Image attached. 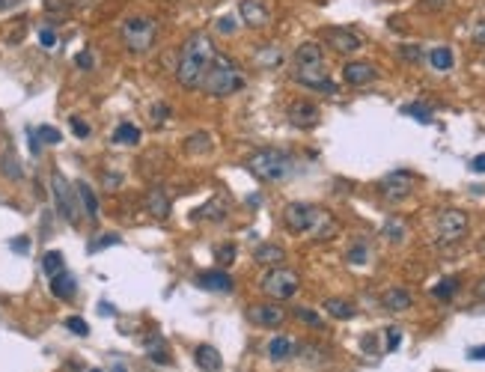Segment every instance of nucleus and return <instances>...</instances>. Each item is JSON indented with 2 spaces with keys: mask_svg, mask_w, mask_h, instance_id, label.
<instances>
[{
  "mask_svg": "<svg viewBox=\"0 0 485 372\" xmlns=\"http://www.w3.org/2000/svg\"><path fill=\"white\" fill-rule=\"evenodd\" d=\"M214 57H218V51H214L212 39L205 36L203 30L191 33L182 45V54H179V66H176V80L182 87H200L205 72L212 69Z\"/></svg>",
  "mask_w": 485,
  "mask_h": 372,
  "instance_id": "f257e3e1",
  "label": "nucleus"
},
{
  "mask_svg": "<svg viewBox=\"0 0 485 372\" xmlns=\"http://www.w3.org/2000/svg\"><path fill=\"white\" fill-rule=\"evenodd\" d=\"M283 223L286 230L295 235H313V241H330L339 232V223L334 215H328L325 208L310 206V203H289L283 208Z\"/></svg>",
  "mask_w": 485,
  "mask_h": 372,
  "instance_id": "f03ea898",
  "label": "nucleus"
},
{
  "mask_svg": "<svg viewBox=\"0 0 485 372\" xmlns=\"http://www.w3.org/2000/svg\"><path fill=\"white\" fill-rule=\"evenodd\" d=\"M292 78L298 80L301 87L325 89V93H337L334 80L328 78L325 51H322L319 42H301L298 48H295V57H292Z\"/></svg>",
  "mask_w": 485,
  "mask_h": 372,
  "instance_id": "7ed1b4c3",
  "label": "nucleus"
},
{
  "mask_svg": "<svg viewBox=\"0 0 485 372\" xmlns=\"http://www.w3.org/2000/svg\"><path fill=\"white\" fill-rule=\"evenodd\" d=\"M200 89L205 96H214V98H223V96H236L238 89H245V72H241L236 63L229 57H214L212 69L205 72Z\"/></svg>",
  "mask_w": 485,
  "mask_h": 372,
  "instance_id": "20e7f679",
  "label": "nucleus"
},
{
  "mask_svg": "<svg viewBox=\"0 0 485 372\" xmlns=\"http://www.w3.org/2000/svg\"><path fill=\"white\" fill-rule=\"evenodd\" d=\"M247 170L262 182H283L295 173V158L283 149H259L247 158Z\"/></svg>",
  "mask_w": 485,
  "mask_h": 372,
  "instance_id": "39448f33",
  "label": "nucleus"
},
{
  "mask_svg": "<svg viewBox=\"0 0 485 372\" xmlns=\"http://www.w3.org/2000/svg\"><path fill=\"white\" fill-rule=\"evenodd\" d=\"M120 33H122L125 48L131 54H146V51H152V45L158 39V21L155 18H146V15H134V18H125Z\"/></svg>",
  "mask_w": 485,
  "mask_h": 372,
  "instance_id": "423d86ee",
  "label": "nucleus"
},
{
  "mask_svg": "<svg viewBox=\"0 0 485 372\" xmlns=\"http://www.w3.org/2000/svg\"><path fill=\"white\" fill-rule=\"evenodd\" d=\"M259 289L271 298V301H289V298L298 295L301 289V277L295 274L292 268H283V265H274L268 274L262 277V283H259Z\"/></svg>",
  "mask_w": 485,
  "mask_h": 372,
  "instance_id": "0eeeda50",
  "label": "nucleus"
},
{
  "mask_svg": "<svg viewBox=\"0 0 485 372\" xmlns=\"http://www.w3.org/2000/svg\"><path fill=\"white\" fill-rule=\"evenodd\" d=\"M438 239L444 244H453V241H462L464 235L471 230V221L468 215L459 212V208H444L441 215H438Z\"/></svg>",
  "mask_w": 485,
  "mask_h": 372,
  "instance_id": "6e6552de",
  "label": "nucleus"
},
{
  "mask_svg": "<svg viewBox=\"0 0 485 372\" xmlns=\"http://www.w3.org/2000/svg\"><path fill=\"white\" fill-rule=\"evenodd\" d=\"M51 190H54V203H57V212L66 217L69 223H78V203H75L78 190H71L69 179L63 176V173H54V176H51Z\"/></svg>",
  "mask_w": 485,
  "mask_h": 372,
  "instance_id": "1a4fd4ad",
  "label": "nucleus"
},
{
  "mask_svg": "<svg viewBox=\"0 0 485 372\" xmlns=\"http://www.w3.org/2000/svg\"><path fill=\"white\" fill-rule=\"evenodd\" d=\"M417 185V176L414 173H408V170H393V173H387L381 179V197L384 199H390V203H399V199H405L411 197V190H414Z\"/></svg>",
  "mask_w": 485,
  "mask_h": 372,
  "instance_id": "9d476101",
  "label": "nucleus"
},
{
  "mask_svg": "<svg viewBox=\"0 0 485 372\" xmlns=\"http://www.w3.org/2000/svg\"><path fill=\"white\" fill-rule=\"evenodd\" d=\"M322 39H325L328 48L337 54H357L363 48V39L354 30H348V27H325V30H322Z\"/></svg>",
  "mask_w": 485,
  "mask_h": 372,
  "instance_id": "9b49d317",
  "label": "nucleus"
},
{
  "mask_svg": "<svg viewBox=\"0 0 485 372\" xmlns=\"http://www.w3.org/2000/svg\"><path fill=\"white\" fill-rule=\"evenodd\" d=\"M247 316H250V322L262 325V328H280V325L286 322V310L280 307V301H274V304H250Z\"/></svg>",
  "mask_w": 485,
  "mask_h": 372,
  "instance_id": "f8f14e48",
  "label": "nucleus"
},
{
  "mask_svg": "<svg viewBox=\"0 0 485 372\" xmlns=\"http://www.w3.org/2000/svg\"><path fill=\"white\" fill-rule=\"evenodd\" d=\"M343 80L348 87H366L372 80H379V69L366 60H348L343 66Z\"/></svg>",
  "mask_w": 485,
  "mask_h": 372,
  "instance_id": "ddd939ff",
  "label": "nucleus"
},
{
  "mask_svg": "<svg viewBox=\"0 0 485 372\" xmlns=\"http://www.w3.org/2000/svg\"><path fill=\"white\" fill-rule=\"evenodd\" d=\"M238 15H241V24L253 27V30H262V27L271 24V12L265 9L262 0H241Z\"/></svg>",
  "mask_w": 485,
  "mask_h": 372,
  "instance_id": "4468645a",
  "label": "nucleus"
},
{
  "mask_svg": "<svg viewBox=\"0 0 485 372\" xmlns=\"http://www.w3.org/2000/svg\"><path fill=\"white\" fill-rule=\"evenodd\" d=\"M322 120V111L313 102H292L289 105V122L295 129H316Z\"/></svg>",
  "mask_w": 485,
  "mask_h": 372,
  "instance_id": "2eb2a0df",
  "label": "nucleus"
},
{
  "mask_svg": "<svg viewBox=\"0 0 485 372\" xmlns=\"http://www.w3.org/2000/svg\"><path fill=\"white\" fill-rule=\"evenodd\" d=\"M146 212L152 217H158V221H164L170 215V194L164 188H149L146 190Z\"/></svg>",
  "mask_w": 485,
  "mask_h": 372,
  "instance_id": "dca6fc26",
  "label": "nucleus"
},
{
  "mask_svg": "<svg viewBox=\"0 0 485 372\" xmlns=\"http://www.w3.org/2000/svg\"><path fill=\"white\" fill-rule=\"evenodd\" d=\"M196 283L205 292H232V277L227 271H205V274L196 277Z\"/></svg>",
  "mask_w": 485,
  "mask_h": 372,
  "instance_id": "f3484780",
  "label": "nucleus"
},
{
  "mask_svg": "<svg viewBox=\"0 0 485 372\" xmlns=\"http://www.w3.org/2000/svg\"><path fill=\"white\" fill-rule=\"evenodd\" d=\"M381 304H384V310H390V313H405V310H411L414 298H411L405 289L393 286V289H387V292L381 295Z\"/></svg>",
  "mask_w": 485,
  "mask_h": 372,
  "instance_id": "a211bd4d",
  "label": "nucleus"
},
{
  "mask_svg": "<svg viewBox=\"0 0 485 372\" xmlns=\"http://www.w3.org/2000/svg\"><path fill=\"white\" fill-rule=\"evenodd\" d=\"M51 292H54V298H60V301H71V298H75V292H78L75 277H71L69 271L63 268L60 274L51 277Z\"/></svg>",
  "mask_w": 485,
  "mask_h": 372,
  "instance_id": "6ab92c4d",
  "label": "nucleus"
},
{
  "mask_svg": "<svg viewBox=\"0 0 485 372\" xmlns=\"http://www.w3.org/2000/svg\"><path fill=\"white\" fill-rule=\"evenodd\" d=\"M283 63V51L277 48V45H262L256 54H253V66L262 69V72H271Z\"/></svg>",
  "mask_w": 485,
  "mask_h": 372,
  "instance_id": "aec40b11",
  "label": "nucleus"
},
{
  "mask_svg": "<svg viewBox=\"0 0 485 372\" xmlns=\"http://www.w3.org/2000/svg\"><path fill=\"white\" fill-rule=\"evenodd\" d=\"M194 358H196V366H200L203 372H221V366H223V358L214 346H200L194 351Z\"/></svg>",
  "mask_w": 485,
  "mask_h": 372,
  "instance_id": "412c9836",
  "label": "nucleus"
},
{
  "mask_svg": "<svg viewBox=\"0 0 485 372\" xmlns=\"http://www.w3.org/2000/svg\"><path fill=\"white\" fill-rule=\"evenodd\" d=\"M253 259L259 262V265H280V262H286V250L277 248V244H259V248L253 250Z\"/></svg>",
  "mask_w": 485,
  "mask_h": 372,
  "instance_id": "4be33fe9",
  "label": "nucleus"
},
{
  "mask_svg": "<svg viewBox=\"0 0 485 372\" xmlns=\"http://www.w3.org/2000/svg\"><path fill=\"white\" fill-rule=\"evenodd\" d=\"M325 313L334 316V319H339V322H348V319H354V316H357V307L352 301H343V298H328Z\"/></svg>",
  "mask_w": 485,
  "mask_h": 372,
  "instance_id": "5701e85b",
  "label": "nucleus"
},
{
  "mask_svg": "<svg viewBox=\"0 0 485 372\" xmlns=\"http://www.w3.org/2000/svg\"><path fill=\"white\" fill-rule=\"evenodd\" d=\"M453 48H447V45H438V48L429 51V66H432L435 72H450L453 69Z\"/></svg>",
  "mask_w": 485,
  "mask_h": 372,
  "instance_id": "b1692460",
  "label": "nucleus"
},
{
  "mask_svg": "<svg viewBox=\"0 0 485 372\" xmlns=\"http://www.w3.org/2000/svg\"><path fill=\"white\" fill-rule=\"evenodd\" d=\"M78 197H80V203H84V208H87V217H89V221H95V217H98V199H95V190L89 188L87 182H78Z\"/></svg>",
  "mask_w": 485,
  "mask_h": 372,
  "instance_id": "393cba45",
  "label": "nucleus"
},
{
  "mask_svg": "<svg viewBox=\"0 0 485 372\" xmlns=\"http://www.w3.org/2000/svg\"><path fill=\"white\" fill-rule=\"evenodd\" d=\"M292 351H295V346L289 337H274L268 342V358L271 360H286V358H292Z\"/></svg>",
  "mask_w": 485,
  "mask_h": 372,
  "instance_id": "a878e982",
  "label": "nucleus"
},
{
  "mask_svg": "<svg viewBox=\"0 0 485 372\" xmlns=\"http://www.w3.org/2000/svg\"><path fill=\"white\" fill-rule=\"evenodd\" d=\"M113 143H120V146H134V143H140V129L131 122H122L120 129L113 131Z\"/></svg>",
  "mask_w": 485,
  "mask_h": 372,
  "instance_id": "bb28decb",
  "label": "nucleus"
},
{
  "mask_svg": "<svg viewBox=\"0 0 485 372\" xmlns=\"http://www.w3.org/2000/svg\"><path fill=\"white\" fill-rule=\"evenodd\" d=\"M209 149H212V138L205 131H196V134H191V138L185 140L188 155H203V152H209Z\"/></svg>",
  "mask_w": 485,
  "mask_h": 372,
  "instance_id": "cd10ccee",
  "label": "nucleus"
},
{
  "mask_svg": "<svg viewBox=\"0 0 485 372\" xmlns=\"http://www.w3.org/2000/svg\"><path fill=\"white\" fill-rule=\"evenodd\" d=\"M63 262H66V259H63V253H60V250H48V253L42 256V271H45L48 277H54V274H60V271L66 268Z\"/></svg>",
  "mask_w": 485,
  "mask_h": 372,
  "instance_id": "c85d7f7f",
  "label": "nucleus"
},
{
  "mask_svg": "<svg viewBox=\"0 0 485 372\" xmlns=\"http://www.w3.org/2000/svg\"><path fill=\"white\" fill-rule=\"evenodd\" d=\"M0 170H3L6 179H21L24 170H21V161L15 158V152H6L3 158H0Z\"/></svg>",
  "mask_w": 485,
  "mask_h": 372,
  "instance_id": "c756f323",
  "label": "nucleus"
},
{
  "mask_svg": "<svg viewBox=\"0 0 485 372\" xmlns=\"http://www.w3.org/2000/svg\"><path fill=\"white\" fill-rule=\"evenodd\" d=\"M459 286H462V283H459V277H444L441 283H438V286L432 289V295H435V298H441V301H447V298H453L455 292H459Z\"/></svg>",
  "mask_w": 485,
  "mask_h": 372,
  "instance_id": "7c9ffc66",
  "label": "nucleus"
},
{
  "mask_svg": "<svg viewBox=\"0 0 485 372\" xmlns=\"http://www.w3.org/2000/svg\"><path fill=\"white\" fill-rule=\"evenodd\" d=\"M384 239L393 241V244H399L402 239H405V223H402L399 217H390V221L384 223Z\"/></svg>",
  "mask_w": 485,
  "mask_h": 372,
  "instance_id": "2f4dec72",
  "label": "nucleus"
},
{
  "mask_svg": "<svg viewBox=\"0 0 485 372\" xmlns=\"http://www.w3.org/2000/svg\"><path fill=\"white\" fill-rule=\"evenodd\" d=\"M295 319L304 322V325H310V328H322V316L316 310H310V307H295Z\"/></svg>",
  "mask_w": 485,
  "mask_h": 372,
  "instance_id": "473e14b6",
  "label": "nucleus"
},
{
  "mask_svg": "<svg viewBox=\"0 0 485 372\" xmlns=\"http://www.w3.org/2000/svg\"><path fill=\"white\" fill-rule=\"evenodd\" d=\"M149 358L155 360L161 366H170V355L164 349V340H149Z\"/></svg>",
  "mask_w": 485,
  "mask_h": 372,
  "instance_id": "72a5a7b5",
  "label": "nucleus"
},
{
  "mask_svg": "<svg viewBox=\"0 0 485 372\" xmlns=\"http://www.w3.org/2000/svg\"><path fill=\"white\" fill-rule=\"evenodd\" d=\"M36 138H39V143H48V146H57V143L63 140V134L54 129V125H39L36 129Z\"/></svg>",
  "mask_w": 485,
  "mask_h": 372,
  "instance_id": "f704fd0d",
  "label": "nucleus"
},
{
  "mask_svg": "<svg viewBox=\"0 0 485 372\" xmlns=\"http://www.w3.org/2000/svg\"><path fill=\"white\" fill-rule=\"evenodd\" d=\"M402 113H408V116H414V120L417 122H432V111H429V107L426 105H405V107H402Z\"/></svg>",
  "mask_w": 485,
  "mask_h": 372,
  "instance_id": "c9c22d12",
  "label": "nucleus"
},
{
  "mask_svg": "<svg viewBox=\"0 0 485 372\" xmlns=\"http://www.w3.org/2000/svg\"><path fill=\"white\" fill-rule=\"evenodd\" d=\"M196 217H209V221H223V199H214V203L203 206Z\"/></svg>",
  "mask_w": 485,
  "mask_h": 372,
  "instance_id": "e433bc0d",
  "label": "nucleus"
},
{
  "mask_svg": "<svg viewBox=\"0 0 485 372\" xmlns=\"http://www.w3.org/2000/svg\"><path fill=\"white\" fill-rule=\"evenodd\" d=\"M399 57L405 60V63H420V60L426 57V54H423V48H420V45H402V48H399Z\"/></svg>",
  "mask_w": 485,
  "mask_h": 372,
  "instance_id": "4c0bfd02",
  "label": "nucleus"
},
{
  "mask_svg": "<svg viewBox=\"0 0 485 372\" xmlns=\"http://www.w3.org/2000/svg\"><path fill=\"white\" fill-rule=\"evenodd\" d=\"M66 328H69L71 333H78V337H89V325H87L84 319H78V316H69V319H66Z\"/></svg>",
  "mask_w": 485,
  "mask_h": 372,
  "instance_id": "58836bf2",
  "label": "nucleus"
},
{
  "mask_svg": "<svg viewBox=\"0 0 485 372\" xmlns=\"http://www.w3.org/2000/svg\"><path fill=\"white\" fill-rule=\"evenodd\" d=\"M111 244H120V235H116V232L98 235V241L89 244V253H95V250H102V248H111Z\"/></svg>",
  "mask_w": 485,
  "mask_h": 372,
  "instance_id": "ea45409f",
  "label": "nucleus"
},
{
  "mask_svg": "<svg viewBox=\"0 0 485 372\" xmlns=\"http://www.w3.org/2000/svg\"><path fill=\"white\" fill-rule=\"evenodd\" d=\"M214 27H218V33H229V36L238 30V24H236V18H232V15H221L218 21H214Z\"/></svg>",
  "mask_w": 485,
  "mask_h": 372,
  "instance_id": "a19ab883",
  "label": "nucleus"
},
{
  "mask_svg": "<svg viewBox=\"0 0 485 372\" xmlns=\"http://www.w3.org/2000/svg\"><path fill=\"white\" fill-rule=\"evenodd\" d=\"M348 262H354V265H363V262H366V244L363 241L354 244V248L348 250Z\"/></svg>",
  "mask_w": 485,
  "mask_h": 372,
  "instance_id": "79ce46f5",
  "label": "nucleus"
},
{
  "mask_svg": "<svg viewBox=\"0 0 485 372\" xmlns=\"http://www.w3.org/2000/svg\"><path fill=\"white\" fill-rule=\"evenodd\" d=\"M214 256H218V262H232L236 259V248H232V244H221V248L214 250Z\"/></svg>",
  "mask_w": 485,
  "mask_h": 372,
  "instance_id": "37998d69",
  "label": "nucleus"
},
{
  "mask_svg": "<svg viewBox=\"0 0 485 372\" xmlns=\"http://www.w3.org/2000/svg\"><path fill=\"white\" fill-rule=\"evenodd\" d=\"M402 342V331L399 328H387V351H396Z\"/></svg>",
  "mask_w": 485,
  "mask_h": 372,
  "instance_id": "c03bdc74",
  "label": "nucleus"
},
{
  "mask_svg": "<svg viewBox=\"0 0 485 372\" xmlns=\"http://www.w3.org/2000/svg\"><path fill=\"white\" fill-rule=\"evenodd\" d=\"M39 42L45 48H54V45H57V33H54L51 27H45V30H39Z\"/></svg>",
  "mask_w": 485,
  "mask_h": 372,
  "instance_id": "a18cd8bd",
  "label": "nucleus"
},
{
  "mask_svg": "<svg viewBox=\"0 0 485 372\" xmlns=\"http://www.w3.org/2000/svg\"><path fill=\"white\" fill-rule=\"evenodd\" d=\"M71 131H75L78 138H89V125L84 120H78V116H71Z\"/></svg>",
  "mask_w": 485,
  "mask_h": 372,
  "instance_id": "49530a36",
  "label": "nucleus"
},
{
  "mask_svg": "<svg viewBox=\"0 0 485 372\" xmlns=\"http://www.w3.org/2000/svg\"><path fill=\"white\" fill-rule=\"evenodd\" d=\"M471 39H473V45H480V48H485V21H480L477 27H473Z\"/></svg>",
  "mask_w": 485,
  "mask_h": 372,
  "instance_id": "de8ad7c7",
  "label": "nucleus"
},
{
  "mask_svg": "<svg viewBox=\"0 0 485 372\" xmlns=\"http://www.w3.org/2000/svg\"><path fill=\"white\" fill-rule=\"evenodd\" d=\"M447 3H450V0H420V6L429 9V12H441Z\"/></svg>",
  "mask_w": 485,
  "mask_h": 372,
  "instance_id": "09e8293b",
  "label": "nucleus"
},
{
  "mask_svg": "<svg viewBox=\"0 0 485 372\" xmlns=\"http://www.w3.org/2000/svg\"><path fill=\"white\" fill-rule=\"evenodd\" d=\"M9 248H12L15 253H27V250H30V239H24V235H21V239H12V241H9Z\"/></svg>",
  "mask_w": 485,
  "mask_h": 372,
  "instance_id": "8fccbe9b",
  "label": "nucleus"
},
{
  "mask_svg": "<svg viewBox=\"0 0 485 372\" xmlns=\"http://www.w3.org/2000/svg\"><path fill=\"white\" fill-rule=\"evenodd\" d=\"M75 63H78L80 69H93V54H89V51H80L78 57H75Z\"/></svg>",
  "mask_w": 485,
  "mask_h": 372,
  "instance_id": "3c124183",
  "label": "nucleus"
},
{
  "mask_svg": "<svg viewBox=\"0 0 485 372\" xmlns=\"http://www.w3.org/2000/svg\"><path fill=\"white\" fill-rule=\"evenodd\" d=\"M471 170H473V173H485V155L473 158V161H471Z\"/></svg>",
  "mask_w": 485,
  "mask_h": 372,
  "instance_id": "603ef678",
  "label": "nucleus"
},
{
  "mask_svg": "<svg viewBox=\"0 0 485 372\" xmlns=\"http://www.w3.org/2000/svg\"><path fill=\"white\" fill-rule=\"evenodd\" d=\"M468 358H473V360H485V346L471 349V351H468Z\"/></svg>",
  "mask_w": 485,
  "mask_h": 372,
  "instance_id": "864d4df0",
  "label": "nucleus"
},
{
  "mask_svg": "<svg viewBox=\"0 0 485 372\" xmlns=\"http://www.w3.org/2000/svg\"><path fill=\"white\" fill-rule=\"evenodd\" d=\"M477 292H480V295L485 298V280H482V283H480V289H477Z\"/></svg>",
  "mask_w": 485,
  "mask_h": 372,
  "instance_id": "5fc2aeb1",
  "label": "nucleus"
},
{
  "mask_svg": "<svg viewBox=\"0 0 485 372\" xmlns=\"http://www.w3.org/2000/svg\"><path fill=\"white\" fill-rule=\"evenodd\" d=\"M113 372H125V366L122 364H113Z\"/></svg>",
  "mask_w": 485,
  "mask_h": 372,
  "instance_id": "6e6d98bb",
  "label": "nucleus"
},
{
  "mask_svg": "<svg viewBox=\"0 0 485 372\" xmlns=\"http://www.w3.org/2000/svg\"><path fill=\"white\" fill-rule=\"evenodd\" d=\"M89 372H102V369H89Z\"/></svg>",
  "mask_w": 485,
  "mask_h": 372,
  "instance_id": "4d7b16f0",
  "label": "nucleus"
}]
</instances>
